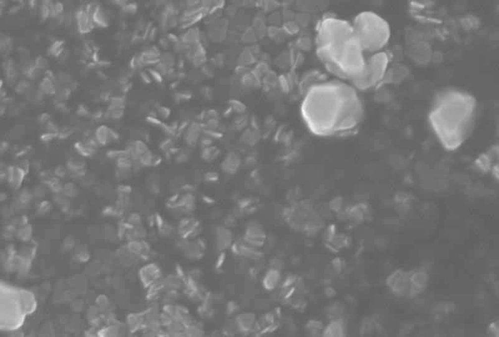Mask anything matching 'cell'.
Wrapping results in <instances>:
<instances>
[{
  "label": "cell",
  "instance_id": "obj_1",
  "mask_svg": "<svg viewBox=\"0 0 499 337\" xmlns=\"http://www.w3.org/2000/svg\"><path fill=\"white\" fill-rule=\"evenodd\" d=\"M477 102L469 93L446 90L434 98L428 113V122L441 146L455 151L466 143L477 119Z\"/></svg>",
  "mask_w": 499,
  "mask_h": 337
},
{
  "label": "cell",
  "instance_id": "obj_2",
  "mask_svg": "<svg viewBox=\"0 0 499 337\" xmlns=\"http://www.w3.org/2000/svg\"><path fill=\"white\" fill-rule=\"evenodd\" d=\"M302 107L304 120L316 134H334L341 122L360 107L353 88L343 83L318 84L308 91Z\"/></svg>",
  "mask_w": 499,
  "mask_h": 337
},
{
  "label": "cell",
  "instance_id": "obj_3",
  "mask_svg": "<svg viewBox=\"0 0 499 337\" xmlns=\"http://www.w3.org/2000/svg\"><path fill=\"white\" fill-rule=\"evenodd\" d=\"M351 25L354 37L364 52L374 54L382 51L392 37L390 24L373 11L357 14Z\"/></svg>",
  "mask_w": 499,
  "mask_h": 337
},
{
  "label": "cell",
  "instance_id": "obj_4",
  "mask_svg": "<svg viewBox=\"0 0 499 337\" xmlns=\"http://www.w3.org/2000/svg\"><path fill=\"white\" fill-rule=\"evenodd\" d=\"M354 36L351 23L334 17H326L318 26L316 44L318 48L338 47Z\"/></svg>",
  "mask_w": 499,
  "mask_h": 337
},
{
  "label": "cell",
  "instance_id": "obj_5",
  "mask_svg": "<svg viewBox=\"0 0 499 337\" xmlns=\"http://www.w3.org/2000/svg\"><path fill=\"white\" fill-rule=\"evenodd\" d=\"M390 62V56L384 50L374 53L366 59L363 73L352 83L357 89L363 91L378 86L383 83Z\"/></svg>",
  "mask_w": 499,
  "mask_h": 337
},
{
  "label": "cell",
  "instance_id": "obj_6",
  "mask_svg": "<svg viewBox=\"0 0 499 337\" xmlns=\"http://www.w3.org/2000/svg\"><path fill=\"white\" fill-rule=\"evenodd\" d=\"M476 165L484 173L496 175L498 177L499 148L494 146L480 155L476 160Z\"/></svg>",
  "mask_w": 499,
  "mask_h": 337
},
{
  "label": "cell",
  "instance_id": "obj_7",
  "mask_svg": "<svg viewBox=\"0 0 499 337\" xmlns=\"http://www.w3.org/2000/svg\"><path fill=\"white\" fill-rule=\"evenodd\" d=\"M430 48L425 43H419L414 46L411 49V57L414 61L419 64H426L431 59Z\"/></svg>",
  "mask_w": 499,
  "mask_h": 337
},
{
  "label": "cell",
  "instance_id": "obj_8",
  "mask_svg": "<svg viewBox=\"0 0 499 337\" xmlns=\"http://www.w3.org/2000/svg\"><path fill=\"white\" fill-rule=\"evenodd\" d=\"M406 76V70L404 67L398 66L389 67L383 81V83H397L403 80ZM382 83V84H383Z\"/></svg>",
  "mask_w": 499,
  "mask_h": 337
},
{
  "label": "cell",
  "instance_id": "obj_9",
  "mask_svg": "<svg viewBox=\"0 0 499 337\" xmlns=\"http://www.w3.org/2000/svg\"><path fill=\"white\" fill-rule=\"evenodd\" d=\"M345 327L343 321L340 319L335 320L326 328L323 329L322 336L324 337H343L345 336Z\"/></svg>",
  "mask_w": 499,
  "mask_h": 337
},
{
  "label": "cell",
  "instance_id": "obj_10",
  "mask_svg": "<svg viewBox=\"0 0 499 337\" xmlns=\"http://www.w3.org/2000/svg\"><path fill=\"white\" fill-rule=\"evenodd\" d=\"M409 281L411 285L422 289L426 288L428 281V274L424 269L415 270L409 273Z\"/></svg>",
  "mask_w": 499,
  "mask_h": 337
},
{
  "label": "cell",
  "instance_id": "obj_11",
  "mask_svg": "<svg viewBox=\"0 0 499 337\" xmlns=\"http://www.w3.org/2000/svg\"><path fill=\"white\" fill-rule=\"evenodd\" d=\"M280 280V274L276 269H271L263 279L264 287L268 290L274 289Z\"/></svg>",
  "mask_w": 499,
  "mask_h": 337
},
{
  "label": "cell",
  "instance_id": "obj_12",
  "mask_svg": "<svg viewBox=\"0 0 499 337\" xmlns=\"http://www.w3.org/2000/svg\"><path fill=\"white\" fill-rule=\"evenodd\" d=\"M306 329L308 330L309 334L312 336H320L322 334L323 326L321 322L316 321H311L307 324Z\"/></svg>",
  "mask_w": 499,
  "mask_h": 337
},
{
  "label": "cell",
  "instance_id": "obj_13",
  "mask_svg": "<svg viewBox=\"0 0 499 337\" xmlns=\"http://www.w3.org/2000/svg\"><path fill=\"white\" fill-rule=\"evenodd\" d=\"M241 321H239L240 327L242 329V331H249L251 329V326L253 324V317L251 315H246L245 317L241 318Z\"/></svg>",
  "mask_w": 499,
  "mask_h": 337
},
{
  "label": "cell",
  "instance_id": "obj_14",
  "mask_svg": "<svg viewBox=\"0 0 499 337\" xmlns=\"http://www.w3.org/2000/svg\"><path fill=\"white\" fill-rule=\"evenodd\" d=\"M283 30H284L288 35H294L299 32V27L298 24H297L295 21H287L286 23H285L284 25V27H283Z\"/></svg>",
  "mask_w": 499,
  "mask_h": 337
},
{
  "label": "cell",
  "instance_id": "obj_15",
  "mask_svg": "<svg viewBox=\"0 0 499 337\" xmlns=\"http://www.w3.org/2000/svg\"><path fill=\"white\" fill-rule=\"evenodd\" d=\"M499 321H496L493 322V323L489 325L488 333L491 335L492 336L498 337L499 336Z\"/></svg>",
  "mask_w": 499,
  "mask_h": 337
},
{
  "label": "cell",
  "instance_id": "obj_16",
  "mask_svg": "<svg viewBox=\"0 0 499 337\" xmlns=\"http://www.w3.org/2000/svg\"><path fill=\"white\" fill-rule=\"evenodd\" d=\"M343 264V262L342 260H341L340 258L335 259L334 261H333V268H334L335 270L337 272L342 271Z\"/></svg>",
  "mask_w": 499,
  "mask_h": 337
},
{
  "label": "cell",
  "instance_id": "obj_17",
  "mask_svg": "<svg viewBox=\"0 0 499 337\" xmlns=\"http://www.w3.org/2000/svg\"><path fill=\"white\" fill-rule=\"evenodd\" d=\"M325 294L327 295L328 297H334L336 295V292L334 289L332 288H327L326 289Z\"/></svg>",
  "mask_w": 499,
  "mask_h": 337
}]
</instances>
